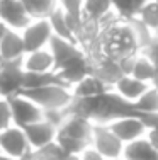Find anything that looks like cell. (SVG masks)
<instances>
[{
    "instance_id": "obj_18",
    "label": "cell",
    "mask_w": 158,
    "mask_h": 160,
    "mask_svg": "<svg viewBox=\"0 0 158 160\" xmlns=\"http://www.w3.org/2000/svg\"><path fill=\"white\" fill-rule=\"evenodd\" d=\"M117 17V12L114 10L111 0H85L84 5V19L97 24L102 28L109 21Z\"/></svg>"
},
{
    "instance_id": "obj_8",
    "label": "cell",
    "mask_w": 158,
    "mask_h": 160,
    "mask_svg": "<svg viewBox=\"0 0 158 160\" xmlns=\"http://www.w3.org/2000/svg\"><path fill=\"white\" fill-rule=\"evenodd\" d=\"M107 124H109V128L117 135V138L121 140L124 145L146 136V131H148L145 121L141 119V116L138 112L116 118V119H112L111 123H107Z\"/></svg>"
},
{
    "instance_id": "obj_29",
    "label": "cell",
    "mask_w": 158,
    "mask_h": 160,
    "mask_svg": "<svg viewBox=\"0 0 158 160\" xmlns=\"http://www.w3.org/2000/svg\"><path fill=\"white\" fill-rule=\"evenodd\" d=\"M114 10L122 19H133L134 17V3L133 0H111Z\"/></svg>"
},
{
    "instance_id": "obj_23",
    "label": "cell",
    "mask_w": 158,
    "mask_h": 160,
    "mask_svg": "<svg viewBox=\"0 0 158 160\" xmlns=\"http://www.w3.org/2000/svg\"><path fill=\"white\" fill-rule=\"evenodd\" d=\"M32 19H48L58 7V0H22Z\"/></svg>"
},
{
    "instance_id": "obj_2",
    "label": "cell",
    "mask_w": 158,
    "mask_h": 160,
    "mask_svg": "<svg viewBox=\"0 0 158 160\" xmlns=\"http://www.w3.org/2000/svg\"><path fill=\"white\" fill-rule=\"evenodd\" d=\"M22 94L31 97L44 112H48V111H68V108L71 106V102L75 99L71 89L63 85L61 82H53V83H48L44 87H39V89L24 90Z\"/></svg>"
},
{
    "instance_id": "obj_38",
    "label": "cell",
    "mask_w": 158,
    "mask_h": 160,
    "mask_svg": "<svg viewBox=\"0 0 158 160\" xmlns=\"http://www.w3.org/2000/svg\"><path fill=\"white\" fill-rule=\"evenodd\" d=\"M0 65H2V62H0Z\"/></svg>"
},
{
    "instance_id": "obj_39",
    "label": "cell",
    "mask_w": 158,
    "mask_h": 160,
    "mask_svg": "<svg viewBox=\"0 0 158 160\" xmlns=\"http://www.w3.org/2000/svg\"><path fill=\"white\" fill-rule=\"evenodd\" d=\"M156 2H158V0H156Z\"/></svg>"
},
{
    "instance_id": "obj_4",
    "label": "cell",
    "mask_w": 158,
    "mask_h": 160,
    "mask_svg": "<svg viewBox=\"0 0 158 160\" xmlns=\"http://www.w3.org/2000/svg\"><path fill=\"white\" fill-rule=\"evenodd\" d=\"M0 153L7 155L12 160H21L32 153L24 128L12 124L0 131Z\"/></svg>"
},
{
    "instance_id": "obj_1",
    "label": "cell",
    "mask_w": 158,
    "mask_h": 160,
    "mask_svg": "<svg viewBox=\"0 0 158 160\" xmlns=\"http://www.w3.org/2000/svg\"><path fill=\"white\" fill-rule=\"evenodd\" d=\"M141 51V39L138 34V28L133 19H122V17H114L100 28V38H99V49L95 56H109L114 60H121L126 56L138 55Z\"/></svg>"
},
{
    "instance_id": "obj_33",
    "label": "cell",
    "mask_w": 158,
    "mask_h": 160,
    "mask_svg": "<svg viewBox=\"0 0 158 160\" xmlns=\"http://www.w3.org/2000/svg\"><path fill=\"white\" fill-rule=\"evenodd\" d=\"M7 29H9V28H7L5 24H2V22H0V39H2V38H3V34L7 32Z\"/></svg>"
},
{
    "instance_id": "obj_13",
    "label": "cell",
    "mask_w": 158,
    "mask_h": 160,
    "mask_svg": "<svg viewBox=\"0 0 158 160\" xmlns=\"http://www.w3.org/2000/svg\"><path fill=\"white\" fill-rule=\"evenodd\" d=\"M150 85H153V83H146L133 75H122L112 85V92L129 104H136L143 97V94L150 89Z\"/></svg>"
},
{
    "instance_id": "obj_17",
    "label": "cell",
    "mask_w": 158,
    "mask_h": 160,
    "mask_svg": "<svg viewBox=\"0 0 158 160\" xmlns=\"http://www.w3.org/2000/svg\"><path fill=\"white\" fill-rule=\"evenodd\" d=\"M48 19H50L53 34H55L56 38L77 41V32H78V29H80V26H78L63 9L56 7V9L53 10V14Z\"/></svg>"
},
{
    "instance_id": "obj_28",
    "label": "cell",
    "mask_w": 158,
    "mask_h": 160,
    "mask_svg": "<svg viewBox=\"0 0 158 160\" xmlns=\"http://www.w3.org/2000/svg\"><path fill=\"white\" fill-rule=\"evenodd\" d=\"M14 124L12 119V109L7 97H0V131Z\"/></svg>"
},
{
    "instance_id": "obj_31",
    "label": "cell",
    "mask_w": 158,
    "mask_h": 160,
    "mask_svg": "<svg viewBox=\"0 0 158 160\" xmlns=\"http://www.w3.org/2000/svg\"><path fill=\"white\" fill-rule=\"evenodd\" d=\"M80 160H105V158L95 150V148L89 147L85 152H82V153H80Z\"/></svg>"
},
{
    "instance_id": "obj_36",
    "label": "cell",
    "mask_w": 158,
    "mask_h": 160,
    "mask_svg": "<svg viewBox=\"0 0 158 160\" xmlns=\"http://www.w3.org/2000/svg\"><path fill=\"white\" fill-rule=\"evenodd\" d=\"M153 85H156V87H158V77H156V80H155V83H153Z\"/></svg>"
},
{
    "instance_id": "obj_20",
    "label": "cell",
    "mask_w": 158,
    "mask_h": 160,
    "mask_svg": "<svg viewBox=\"0 0 158 160\" xmlns=\"http://www.w3.org/2000/svg\"><path fill=\"white\" fill-rule=\"evenodd\" d=\"M124 160H158V150L148 142L146 136L124 145Z\"/></svg>"
},
{
    "instance_id": "obj_25",
    "label": "cell",
    "mask_w": 158,
    "mask_h": 160,
    "mask_svg": "<svg viewBox=\"0 0 158 160\" xmlns=\"http://www.w3.org/2000/svg\"><path fill=\"white\" fill-rule=\"evenodd\" d=\"M53 82H60L58 77H56V72H53V73H32V72H26L24 90L39 89V87H44Z\"/></svg>"
},
{
    "instance_id": "obj_37",
    "label": "cell",
    "mask_w": 158,
    "mask_h": 160,
    "mask_svg": "<svg viewBox=\"0 0 158 160\" xmlns=\"http://www.w3.org/2000/svg\"><path fill=\"white\" fill-rule=\"evenodd\" d=\"M112 160H124V158H122V157H121V158H112Z\"/></svg>"
},
{
    "instance_id": "obj_27",
    "label": "cell",
    "mask_w": 158,
    "mask_h": 160,
    "mask_svg": "<svg viewBox=\"0 0 158 160\" xmlns=\"http://www.w3.org/2000/svg\"><path fill=\"white\" fill-rule=\"evenodd\" d=\"M32 160H65V152H63V148L60 147L58 143H51L48 145V147L41 148V150H34L31 153Z\"/></svg>"
},
{
    "instance_id": "obj_30",
    "label": "cell",
    "mask_w": 158,
    "mask_h": 160,
    "mask_svg": "<svg viewBox=\"0 0 158 160\" xmlns=\"http://www.w3.org/2000/svg\"><path fill=\"white\" fill-rule=\"evenodd\" d=\"M141 51L145 53V55L148 56L153 63H155V67L158 70V36H153L151 39L145 44V48H143Z\"/></svg>"
},
{
    "instance_id": "obj_15",
    "label": "cell",
    "mask_w": 158,
    "mask_h": 160,
    "mask_svg": "<svg viewBox=\"0 0 158 160\" xmlns=\"http://www.w3.org/2000/svg\"><path fill=\"white\" fill-rule=\"evenodd\" d=\"M22 67L26 72H32V73H53V72H56V63L50 48L26 53V56L22 58Z\"/></svg>"
},
{
    "instance_id": "obj_14",
    "label": "cell",
    "mask_w": 158,
    "mask_h": 160,
    "mask_svg": "<svg viewBox=\"0 0 158 160\" xmlns=\"http://www.w3.org/2000/svg\"><path fill=\"white\" fill-rule=\"evenodd\" d=\"M26 46L22 39L21 31L16 29H7L3 38L0 39V62L9 63V62H22L26 56Z\"/></svg>"
},
{
    "instance_id": "obj_7",
    "label": "cell",
    "mask_w": 158,
    "mask_h": 160,
    "mask_svg": "<svg viewBox=\"0 0 158 160\" xmlns=\"http://www.w3.org/2000/svg\"><path fill=\"white\" fill-rule=\"evenodd\" d=\"M26 70L22 62H9L0 65V96L12 97L24 92Z\"/></svg>"
},
{
    "instance_id": "obj_3",
    "label": "cell",
    "mask_w": 158,
    "mask_h": 160,
    "mask_svg": "<svg viewBox=\"0 0 158 160\" xmlns=\"http://www.w3.org/2000/svg\"><path fill=\"white\" fill-rule=\"evenodd\" d=\"M90 147L95 148L105 160L121 158L124 153V143L105 123H93Z\"/></svg>"
},
{
    "instance_id": "obj_22",
    "label": "cell",
    "mask_w": 158,
    "mask_h": 160,
    "mask_svg": "<svg viewBox=\"0 0 158 160\" xmlns=\"http://www.w3.org/2000/svg\"><path fill=\"white\" fill-rule=\"evenodd\" d=\"M134 21H138L150 34L158 36V2L156 0H148L145 5L134 14Z\"/></svg>"
},
{
    "instance_id": "obj_10",
    "label": "cell",
    "mask_w": 158,
    "mask_h": 160,
    "mask_svg": "<svg viewBox=\"0 0 158 160\" xmlns=\"http://www.w3.org/2000/svg\"><path fill=\"white\" fill-rule=\"evenodd\" d=\"M92 131H93V121H90L89 118L68 112L65 121L58 128V136H66V138L78 140V142H84V143L90 145Z\"/></svg>"
},
{
    "instance_id": "obj_21",
    "label": "cell",
    "mask_w": 158,
    "mask_h": 160,
    "mask_svg": "<svg viewBox=\"0 0 158 160\" xmlns=\"http://www.w3.org/2000/svg\"><path fill=\"white\" fill-rule=\"evenodd\" d=\"M129 75H133V77L140 78L146 83H155V80L158 77V70H156L155 63H153L143 51H140L136 56H134L133 68H131Z\"/></svg>"
},
{
    "instance_id": "obj_32",
    "label": "cell",
    "mask_w": 158,
    "mask_h": 160,
    "mask_svg": "<svg viewBox=\"0 0 158 160\" xmlns=\"http://www.w3.org/2000/svg\"><path fill=\"white\" fill-rule=\"evenodd\" d=\"M146 138H148V142L158 150V126L148 128V131H146Z\"/></svg>"
},
{
    "instance_id": "obj_19",
    "label": "cell",
    "mask_w": 158,
    "mask_h": 160,
    "mask_svg": "<svg viewBox=\"0 0 158 160\" xmlns=\"http://www.w3.org/2000/svg\"><path fill=\"white\" fill-rule=\"evenodd\" d=\"M112 87L109 83H105L102 78H99L97 75L90 73L87 75L84 80L77 83V85L71 87V92H73L75 99H92V97H99L104 94L111 92Z\"/></svg>"
},
{
    "instance_id": "obj_9",
    "label": "cell",
    "mask_w": 158,
    "mask_h": 160,
    "mask_svg": "<svg viewBox=\"0 0 158 160\" xmlns=\"http://www.w3.org/2000/svg\"><path fill=\"white\" fill-rule=\"evenodd\" d=\"M90 73H92V62H90L87 53L73 58L71 62L65 63L63 67L56 68V77H58V80L63 85L70 87V89L73 85H77L80 80H84Z\"/></svg>"
},
{
    "instance_id": "obj_16",
    "label": "cell",
    "mask_w": 158,
    "mask_h": 160,
    "mask_svg": "<svg viewBox=\"0 0 158 160\" xmlns=\"http://www.w3.org/2000/svg\"><path fill=\"white\" fill-rule=\"evenodd\" d=\"M50 51L55 58L56 68L63 67L65 63L71 62L73 58L84 55V49L77 43V41H70V39H63V38H53L50 43Z\"/></svg>"
},
{
    "instance_id": "obj_24",
    "label": "cell",
    "mask_w": 158,
    "mask_h": 160,
    "mask_svg": "<svg viewBox=\"0 0 158 160\" xmlns=\"http://www.w3.org/2000/svg\"><path fill=\"white\" fill-rule=\"evenodd\" d=\"M138 114H155L158 112V87L150 85V89L143 94V97L134 104Z\"/></svg>"
},
{
    "instance_id": "obj_26",
    "label": "cell",
    "mask_w": 158,
    "mask_h": 160,
    "mask_svg": "<svg viewBox=\"0 0 158 160\" xmlns=\"http://www.w3.org/2000/svg\"><path fill=\"white\" fill-rule=\"evenodd\" d=\"M84 5L85 0H58V7L65 10L78 26H82L84 21Z\"/></svg>"
},
{
    "instance_id": "obj_11",
    "label": "cell",
    "mask_w": 158,
    "mask_h": 160,
    "mask_svg": "<svg viewBox=\"0 0 158 160\" xmlns=\"http://www.w3.org/2000/svg\"><path fill=\"white\" fill-rule=\"evenodd\" d=\"M32 17L26 10L22 0H0V22L9 29L22 31Z\"/></svg>"
},
{
    "instance_id": "obj_35",
    "label": "cell",
    "mask_w": 158,
    "mask_h": 160,
    "mask_svg": "<svg viewBox=\"0 0 158 160\" xmlns=\"http://www.w3.org/2000/svg\"><path fill=\"white\" fill-rule=\"evenodd\" d=\"M0 160H12V158H9L7 155H3V153H0Z\"/></svg>"
},
{
    "instance_id": "obj_6",
    "label": "cell",
    "mask_w": 158,
    "mask_h": 160,
    "mask_svg": "<svg viewBox=\"0 0 158 160\" xmlns=\"http://www.w3.org/2000/svg\"><path fill=\"white\" fill-rule=\"evenodd\" d=\"M9 102H10L12 119L16 126L26 128L44 118V111L26 94H17V96L9 97Z\"/></svg>"
},
{
    "instance_id": "obj_12",
    "label": "cell",
    "mask_w": 158,
    "mask_h": 160,
    "mask_svg": "<svg viewBox=\"0 0 158 160\" xmlns=\"http://www.w3.org/2000/svg\"><path fill=\"white\" fill-rule=\"evenodd\" d=\"M24 131H26V136L29 140V145H31L32 152L41 150V148L55 143L56 138H58V126L53 124L51 121H48L46 118L26 126Z\"/></svg>"
},
{
    "instance_id": "obj_34",
    "label": "cell",
    "mask_w": 158,
    "mask_h": 160,
    "mask_svg": "<svg viewBox=\"0 0 158 160\" xmlns=\"http://www.w3.org/2000/svg\"><path fill=\"white\" fill-rule=\"evenodd\" d=\"M65 160H80V155H66Z\"/></svg>"
},
{
    "instance_id": "obj_5",
    "label": "cell",
    "mask_w": 158,
    "mask_h": 160,
    "mask_svg": "<svg viewBox=\"0 0 158 160\" xmlns=\"http://www.w3.org/2000/svg\"><path fill=\"white\" fill-rule=\"evenodd\" d=\"M24 39L26 51H36V49L50 48L51 39L55 38L50 24V19H32L27 26L21 31Z\"/></svg>"
},
{
    "instance_id": "obj_40",
    "label": "cell",
    "mask_w": 158,
    "mask_h": 160,
    "mask_svg": "<svg viewBox=\"0 0 158 160\" xmlns=\"http://www.w3.org/2000/svg\"><path fill=\"white\" fill-rule=\"evenodd\" d=\"M0 97H2V96H0Z\"/></svg>"
}]
</instances>
